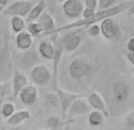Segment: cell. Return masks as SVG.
<instances>
[{"mask_svg":"<svg viewBox=\"0 0 134 130\" xmlns=\"http://www.w3.org/2000/svg\"><path fill=\"white\" fill-rule=\"evenodd\" d=\"M101 32L102 36L106 38L107 40H118L122 34V31L118 21L111 18H107L103 21H101Z\"/></svg>","mask_w":134,"mask_h":130,"instance_id":"5","label":"cell"},{"mask_svg":"<svg viewBox=\"0 0 134 130\" xmlns=\"http://www.w3.org/2000/svg\"><path fill=\"white\" fill-rule=\"evenodd\" d=\"M8 92V83L7 82H1L0 83V99H4Z\"/></svg>","mask_w":134,"mask_h":130,"instance_id":"30","label":"cell"},{"mask_svg":"<svg viewBox=\"0 0 134 130\" xmlns=\"http://www.w3.org/2000/svg\"><path fill=\"white\" fill-rule=\"evenodd\" d=\"M1 130H6V129H5V128H1Z\"/></svg>","mask_w":134,"mask_h":130,"instance_id":"41","label":"cell"},{"mask_svg":"<svg viewBox=\"0 0 134 130\" xmlns=\"http://www.w3.org/2000/svg\"><path fill=\"white\" fill-rule=\"evenodd\" d=\"M133 5V3H122L119 5H115L110 8H107V10H101V11H96L95 15L90 19H80V20H75L72 23L68 24V25L64 26H59L53 31L51 34H57L59 32H63V31H70V30H77V28H82V27H89L91 25H95L97 23H101L107 18H111L113 15H116L119 13L127 11L131 6Z\"/></svg>","mask_w":134,"mask_h":130,"instance_id":"1","label":"cell"},{"mask_svg":"<svg viewBox=\"0 0 134 130\" xmlns=\"http://www.w3.org/2000/svg\"><path fill=\"white\" fill-rule=\"evenodd\" d=\"M91 110H93V109H91L88 99L84 98L83 96H81V97H79L77 99L74 101V103L70 105L68 113H66L65 118L68 117L69 120H71V118L79 117V116L89 115V113H90Z\"/></svg>","mask_w":134,"mask_h":130,"instance_id":"8","label":"cell"},{"mask_svg":"<svg viewBox=\"0 0 134 130\" xmlns=\"http://www.w3.org/2000/svg\"><path fill=\"white\" fill-rule=\"evenodd\" d=\"M43 130H52V129H48V128H46V129H43Z\"/></svg>","mask_w":134,"mask_h":130,"instance_id":"40","label":"cell"},{"mask_svg":"<svg viewBox=\"0 0 134 130\" xmlns=\"http://www.w3.org/2000/svg\"><path fill=\"white\" fill-rule=\"evenodd\" d=\"M13 52L6 44H0V79L8 75L12 68Z\"/></svg>","mask_w":134,"mask_h":130,"instance_id":"9","label":"cell"},{"mask_svg":"<svg viewBox=\"0 0 134 130\" xmlns=\"http://www.w3.org/2000/svg\"><path fill=\"white\" fill-rule=\"evenodd\" d=\"M56 92H57V95H58L59 107H61V109H62V115H63V117L65 118L66 113H68V110H69V108H70V105L72 104L75 99H77L79 97H81V95H77V93L65 91L64 89L59 88V86L57 88Z\"/></svg>","mask_w":134,"mask_h":130,"instance_id":"11","label":"cell"},{"mask_svg":"<svg viewBox=\"0 0 134 130\" xmlns=\"http://www.w3.org/2000/svg\"><path fill=\"white\" fill-rule=\"evenodd\" d=\"M35 6V4L32 1H29V0H17L14 3H12L10 6L4 10L5 14H8V15H18V17H27L30 14L31 10L32 7Z\"/></svg>","mask_w":134,"mask_h":130,"instance_id":"6","label":"cell"},{"mask_svg":"<svg viewBox=\"0 0 134 130\" xmlns=\"http://www.w3.org/2000/svg\"><path fill=\"white\" fill-rule=\"evenodd\" d=\"M19 99L25 105H33L38 99V90L35 84H29L19 93Z\"/></svg>","mask_w":134,"mask_h":130,"instance_id":"13","label":"cell"},{"mask_svg":"<svg viewBox=\"0 0 134 130\" xmlns=\"http://www.w3.org/2000/svg\"><path fill=\"white\" fill-rule=\"evenodd\" d=\"M126 58L132 65H134V52H127Z\"/></svg>","mask_w":134,"mask_h":130,"instance_id":"34","label":"cell"},{"mask_svg":"<svg viewBox=\"0 0 134 130\" xmlns=\"http://www.w3.org/2000/svg\"><path fill=\"white\" fill-rule=\"evenodd\" d=\"M111 95H113V99L116 104L121 105L126 103L131 95V89H129V84L124 79H118L113 82L111 84Z\"/></svg>","mask_w":134,"mask_h":130,"instance_id":"3","label":"cell"},{"mask_svg":"<svg viewBox=\"0 0 134 130\" xmlns=\"http://www.w3.org/2000/svg\"><path fill=\"white\" fill-rule=\"evenodd\" d=\"M45 127L48 129H52V130H57L58 128L62 127V121L59 117L57 116H51L48 120L45 121Z\"/></svg>","mask_w":134,"mask_h":130,"instance_id":"26","label":"cell"},{"mask_svg":"<svg viewBox=\"0 0 134 130\" xmlns=\"http://www.w3.org/2000/svg\"><path fill=\"white\" fill-rule=\"evenodd\" d=\"M29 85V79L23 72L20 71H15L13 75V80H12V86H13V97L19 96L20 91L23 90L25 86Z\"/></svg>","mask_w":134,"mask_h":130,"instance_id":"15","label":"cell"},{"mask_svg":"<svg viewBox=\"0 0 134 130\" xmlns=\"http://www.w3.org/2000/svg\"><path fill=\"white\" fill-rule=\"evenodd\" d=\"M14 113H15L14 104H13L12 102H4L3 108H1V116L8 120Z\"/></svg>","mask_w":134,"mask_h":130,"instance_id":"25","label":"cell"},{"mask_svg":"<svg viewBox=\"0 0 134 130\" xmlns=\"http://www.w3.org/2000/svg\"><path fill=\"white\" fill-rule=\"evenodd\" d=\"M61 39L62 43H63L64 51L68 53H71L80 48L82 43V36L75 30L72 32L65 33L63 37H61Z\"/></svg>","mask_w":134,"mask_h":130,"instance_id":"12","label":"cell"},{"mask_svg":"<svg viewBox=\"0 0 134 130\" xmlns=\"http://www.w3.org/2000/svg\"><path fill=\"white\" fill-rule=\"evenodd\" d=\"M30 77L32 83L36 86H44V85H48L51 82L52 72L46 66H44L42 64H38V65H35L31 69Z\"/></svg>","mask_w":134,"mask_h":130,"instance_id":"4","label":"cell"},{"mask_svg":"<svg viewBox=\"0 0 134 130\" xmlns=\"http://www.w3.org/2000/svg\"><path fill=\"white\" fill-rule=\"evenodd\" d=\"M125 124H126V128L129 130H134V110L131 111L128 115L125 118Z\"/></svg>","mask_w":134,"mask_h":130,"instance_id":"29","label":"cell"},{"mask_svg":"<svg viewBox=\"0 0 134 130\" xmlns=\"http://www.w3.org/2000/svg\"><path fill=\"white\" fill-rule=\"evenodd\" d=\"M84 6L96 11L99 7V0H84Z\"/></svg>","mask_w":134,"mask_h":130,"instance_id":"32","label":"cell"},{"mask_svg":"<svg viewBox=\"0 0 134 130\" xmlns=\"http://www.w3.org/2000/svg\"><path fill=\"white\" fill-rule=\"evenodd\" d=\"M57 1H58V3H62V4H63V3H65V1H68V0H57Z\"/></svg>","mask_w":134,"mask_h":130,"instance_id":"38","label":"cell"},{"mask_svg":"<svg viewBox=\"0 0 134 130\" xmlns=\"http://www.w3.org/2000/svg\"><path fill=\"white\" fill-rule=\"evenodd\" d=\"M30 117H31V113L29 110H25V109L17 110L7 120V124L12 125V127H18V125H20L23 122H25L26 120H29Z\"/></svg>","mask_w":134,"mask_h":130,"instance_id":"19","label":"cell"},{"mask_svg":"<svg viewBox=\"0 0 134 130\" xmlns=\"http://www.w3.org/2000/svg\"><path fill=\"white\" fill-rule=\"evenodd\" d=\"M26 31H29L32 37H39V36H42L44 33V27L37 20V21H31V23H29L27 30Z\"/></svg>","mask_w":134,"mask_h":130,"instance_id":"24","label":"cell"},{"mask_svg":"<svg viewBox=\"0 0 134 130\" xmlns=\"http://www.w3.org/2000/svg\"><path fill=\"white\" fill-rule=\"evenodd\" d=\"M133 70H134V68H133Z\"/></svg>","mask_w":134,"mask_h":130,"instance_id":"42","label":"cell"},{"mask_svg":"<svg viewBox=\"0 0 134 130\" xmlns=\"http://www.w3.org/2000/svg\"><path fill=\"white\" fill-rule=\"evenodd\" d=\"M95 13H96V11L93 10V8L84 7L82 15H83V19H90V18H93L94 15H95Z\"/></svg>","mask_w":134,"mask_h":130,"instance_id":"31","label":"cell"},{"mask_svg":"<svg viewBox=\"0 0 134 130\" xmlns=\"http://www.w3.org/2000/svg\"><path fill=\"white\" fill-rule=\"evenodd\" d=\"M44 8H45V1H44V0H41L39 3L35 4V6L32 7L30 14L26 17L29 23H31V21H37V20L39 19V17L44 13Z\"/></svg>","mask_w":134,"mask_h":130,"instance_id":"20","label":"cell"},{"mask_svg":"<svg viewBox=\"0 0 134 130\" xmlns=\"http://www.w3.org/2000/svg\"><path fill=\"white\" fill-rule=\"evenodd\" d=\"M25 26H26V21L23 17H18V15H14V17L11 18V28L14 33H20L23 31H25Z\"/></svg>","mask_w":134,"mask_h":130,"instance_id":"22","label":"cell"},{"mask_svg":"<svg viewBox=\"0 0 134 130\" xmlns=\"http://www.w3.org/2000/svg\"><path fill=\"white\" fill-rule=\"evenodd\" d=\"M84 7V0H68L62 4L65 17L71 20H76L80 15H82Z\"/></svg>","mask_w":134,"mask_h":130,"instance_id":"10","label":"cell"},{"mask_svg":"<svg viewBox=\"0 0 134 130\" xmlns=\"http://www.w3.org/2000/svg\"><path fill=\"white\" fill-rule=\"evenodd\" d=\"M44 107L46 109H56L59 105V99H58V95L56 91H49L44 95Z\"/></svg>","mask_w":134,"mask_h":130,"instance_id":"21","label":"cell"},{"mask_svg":"<svg viewBox=\"0 0 134 130\" xmlns=\"http://www.w3.org/2000/svg\"><path fill=\"white\" fill-rule=\"evenodd\" d=\"M3 11H4V7H3V6H0V13L3 12Z\"/></svg>","mask_w":134,"mask_h":130,"instance_id":"39","label":"cell"},{"mask_svg":"<svg viewBox=\"0 0 134 130\" xmlns=\"http://www.w3.org/2000/svg\"><path fill=\"white\" fill-rule=\"evenodd\" d=\"M88 34L90 36V37L93 38H96L99 37L100 34H102L101 32V25H97V24H95V25H91L88 27Z\"/></svg>","mask_w":134,"mask_h":130,"instance_id":"28","label":"cell"},{"mask_svg":"<svg viewBox=\"0 0 134 130\" xmlns=\"http://www.w3.org/2000/svg\"><path fill=\"white\" fill-rule=\"evenodd\" d=\"M127 12H128L129 15H134V4L128 8V10H127Z\"/></svg>","mask_w":134,"mask_h":130,"instance_id":"35","label":"cell"},{"mask_svg":"<svg viewBox=\"0 0 134 130\" xmlns=\"http://www.w3.org/2000/svg\"><path fill=\"white\" fill-rule=\"evenodd\" d=\"M38 21H39L44 27V33L42 36L51 34V33L57 28V25H56V23H55V19H53V17L49 12H44L43 14L39 17Z\"/></svg>","mask_w":134,"mask_h":130,"instance_id":"18","label":"cell"},{"mask_svg":"<svg viewBox=\"0 0 134 130\" xmlns=\"http://www.w3.org/2000/svg\"><path fill=\"white\" fill-rule=\"evenodd\" d=\"M127 50L128 52H134V37L129 38L127 42Z\"/></svg>","mask_w":134,"mask_h":130,"instance_id":"33","label":"cell"},{"mask_svg":"<svg viewBox=\"0 0 134 130\" xmlns=\"http://www.w3.org/2000/svg\"><path fill=\"white\" fill-rule=\"evenodd\" d=\"M118 0H99V7H97V11L101 10H107V8H110L113 6L116 5Z\"/></svg>","mask_w":134,"mask_h":130,"instance_id":"27","label":"cell"},{"mask_svg":"<svg viewBox=\"0 0 134 130\" xmlns=\"http://www.w3.org/2000/svg\"><path fill=\"white\" fill-rule=\"evenodd\" d=\"M87 99H88V102L93 110H99V111H101V113H103L106 116L108 115L106 102H104L103 97H102L97 91H90L88 97H87Z\"/></svg>","mask_w":134,"mask_h":130,"instance_id":"14","label":"cell"},{"mask_svg":"<svg viewBox=\"0 0 134 130\" xmlns=\"http://www.w3.org/2000/svg\"><path fill=\"white\" fill-rule=\"evenodd\" d=\"M55 55H53L52 58V91L57 90V73H58V66H59V63H61L62 59V56L63 53L65 52L64 51V46H63V43H62L61 37L58 36H55Z\"/></svg>","mask_w":134,"mask_h":130,"instance_id":"7","label":"cell"},{"mask_svg":"<svg viewBox=\"0 0 134 130\" xmlns=\"http://www.w3.org/2000/svg\"><path fill=\"white\" fill-rule=\"evenodd\" d=\"M33 44V37L29 31H23V32L18 33L15 37V45L19 50L26 51L32 46Z\"/></svg>","mask_w":134,"mask_h":130,"instance_id":"17","label":"cell"},{"mask_svg":"<svg viewBox=\"0 0 134 130\" xmlns=\"http://www.w3.org/2000/svg\"><path fill=\"white\" fill-rule=\"evenodd\" d=\"M4 104V99H0V115H1V108H3Z\"/></svg>","mask_w":134,"mask_h":130,"instance_id":"37","label":"cell"},{"mask_svg":"<svg viewBox=\"0 0 134 130\" xmlns=\"http://www.w3.org/2000/svg\"><path fill=\"white\" fill-rule=\"evenodd\" d=\"M7 4H8V0H0V6L5 7V6H7Z\"/></svg>","mask_w":134,"mask_h":130,"instance_id":"36","label":"cell"},{"mask_svg":"<svg viewBox=\"0 0 134 130\" xmlns=\"http://www.w3.org/2000/svg\"><path fill=\"white\" fill-rule=\"evenodd\" d=\"M104 117H106V115H104L103 113H101V111L91 110L88 115V121L91 125H94V127H99V125H101L102 123L104 122Z\"/></svg>","mask_w":134,"mask_h":130,"instance_id":"23","label":"cell"},{"mask_svg":"<svg viewBox=\"0 0 134 130\" xmlns=\"http://www.w3.org/2000/svg\"><path fill=\"white\" fill-rule=\"evenodd\" d=\"M68 71L74 80H84L93 75L94 69L90 62L82 57H77L70 62Z\"/></svg>","mask_w":134,"mask_h":130,"instance_id":"2","label":"cell"},{"mask_svg":"<svg viewBox=\"0 0 134 130\" xmlns=\"http://www.w3.org/2000/svg\"><path fill=\"white\" fill-rule=\"evenodd\" d=\"M38 52L43 58L52 60L55 55V42L50 39H43L38 45Z\"/></svg>","mask_w":134,"mask_h":130,"instance_id":"16","label":"cell"}]
</instances>
